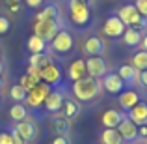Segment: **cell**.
Returning <instances> with one entry per match:
<instances>
[{"instance_id":"cell-1","label":"cell","mask_w":147,"mask_h":144,"mask_svg":"<svg viewBox=\"0 0 147 144\" xmlns=\"http://www.w3.org/2000/svg\"><path fill=\"white\" fill-rule=\"evenodd\" d=\"M102 92V83L100 79L93 77H84L73 83V96L78 101H91Z\"/></svg>"},{"instance_id":"cell-2","label":"cell","mask_w":147,"mask_h":144,"mask_svg":"<svg viewBox=\"0 0 147 144\" xmlns=\"http://www.w3.org/2000/svg\"><path fill=\"white\" fill-rule=\"evenodd\" d=\"M69 15L76 26H86L91 21V10L84 0H69Z\"/></svg>"},{"instance_id":"cell-3","label":"cell","mask_w":147,"mask_h":144,"mask_svg":"<svg viewBox=\"0 0 147 144\" xmlns=\"http://www.w3.org/2000/svg\"><path fill=\"white\" fill-rule=\"evenodd\" d=\"M50 92H52V90H50L49 84L37 83L30 92H26V99L24 101H28V105L32 109H37V107H41V105L45 103V99H47V96L50 94Z\"/></svg>"},{"instance_id":"cell-4","label":"cell","mask_w":147,"mask_h":144,"mask_svg":"<svg viewBox=\"0 0 147 144\" xmlns=\"http://www.w3.org/2000/svg\"><path fill=\"white\" fill-rule=\"evenodd\" d=\"M60 30V21H36L34 23V34L39 36L43 41H52V38Z\"/></svg>"},{"instance_id":"cell-5","label":"cell","mask_w":147,"mask_h":144,"mask_svg":"<svg viewBox=\"0 0 147 144\" xmlns=\"http://www.w3.org/2000/svg\"><path fill=\"white\" fill-rule=\"evenodd\" d=\"M86 62V73L88 77H93V79H102L106 75V68L108 64L104 62L102 56H88Z\"/></svg>"},{"instance_id":"cell-6","label":"cell","mask_w":147,"mask_h":144,"mask_svg":"<svg viewBox=\"0 0 147 144\" xmlns=\"http://www.w3.org/2000/svg\"><path fill=\"white\" fill-rule=\"evenodd\" d=\"M50 47H52L54 53H60V54L69 53L73 49V36L67 30H58V34L50 41Z\"/></svg>"},{"instance_id":"cell-7","label":"cell","mask_w":147,"mask_h":144,"mask_svg":"<svg viewBox=\"0 0 147 144\" xmlns=\"http://www.w3.org/2000/svg\"><path fill=\"white\" fill-rule=\"evenodd\" d=\"M39 79H41V83L49 84V86H58V84L63 81V73H61L60 66L49 64L47 68H43L39 71Z\"/></svg>"},{"instance_id":"cell-8","label":"cell","mask_w":147,"mask_h":144,"mask_svg":"<svg viewBox=\"0 0 147 144\" xmlns=\"http://www.w3.org/2000/svg\"><path fill=\"white\" fill-rule=\"evenodd\" d=\"M127 26L123 25V21L117 17V15H110V17L104 21V26H102V32L106 34L108 38H121L125 34Z\"/></svg>"},{"instance_id":"cell-9","label":"cell","mask_w":147,"mask_h":144,"mask_svg":"<svg viewBox=\"0 0 147 144\" xmlns=\"http://www.w3.org/2000/svg\"><path fill=\"white\" fill-rule=\"evenodd\" d=\"M100 83H102V90H106L108 94H121L125 90V83L117 73H106Z\"/></svg>"},{"instance_id":"cell-10","label":"cell","mask_w":147,"mask_h":144,"mask_svg":"<svg viewBox=\"0 0 147 144\" xmlns=\"http://www.w3.org/2000/svg\"><path fill=\"white\" fill-rule=\"evenodd\" d=\"M127 118L130 120L136 126H145L147 124V101H138L129 112H127Z\"/></svg>"},{"instance_id":"cell-11","label":"cell","mask_w":147,"mask_h":144,"mask_svg":"<svg viewBox=\"0 0 147 144\" xmlns=\"http://www.w3.org/2000/svg\"><path fill=\"white\" fill-rule=\"evenodd\" d=\"M117 131H119V135H121L123 142H134V141H138V126H136V124H132L127 116L121 120V124L117 126Z\"/></svg>"},{"instance_id":"cell-12","label":"cell","mask_w":147,"mask_h":144,"mask_svg":"<svg viewBox=\"0 0 147 144\" xmlns=\"http://www.w3.org/2000/svg\"><path fill=\"white\" fill-rule=\"evenodd\" d=\"M104 49H106L104 41L100 40V38H97V36L88 38V40L84 41V45H82V51H84L86 56H102Z\"/></svg>"},{"instance_id":"cell-13","label":"cell","mask_w":147,"mask_h":144,"mask_svg":"<svg viewBox=\"0 0 147 144\" xmlns=\"http://www.w3.org/2000/svg\"><path fill=\"white\" fill-rule=\"evenodd\" d=\"M15 129H17V133L22 137L24 142H30V141H34V139L37 137V126L28 118H24L22 122L15 124Z\"/></svg>"},{"instance_id":"cell-14","label":"cell","mask_w":147,"mask_h":144,"mask_svg":"<svg viewBox=\"0 0 147 144\" xmlns=\"http://www.w3.org/2000/svg\"><path fill=\"white\" fill-rule=\"evenodd\" d=\"M127 114H123L121 111H117V109H108L106 112H102V118H100V122H102L104 129H117V126L121 124V120L125 118Z\"/></svg>"},{"instance_id":"cell-15","label":"cell","mask_w":147,"mask_h":144,"mask_svg":"<svg viewBox=\"0 0 147 144\" xmlns=\"http://www.w3.org/2000/svg\"><path fill=\"white\" fill-rule=\"evenodd\" d=\"M117 17L123 21L125 26H132V25H136V23L142 19V15L138 13V10L134 8V4H127V6H123L121 10H119Z\"/></svg>"},{"instance_id":"cell-16","label":"cell","mask_w":147,"mask_h":144,"mask_svg":"<svg viewBox=\"0 0 147 144\" xmlns=\"http://www.w3.org/2000/svg\"><path fill=\"white\" fill-rule=\"evenodd\" d=\"M71 129V120H67L65 116L58 114L50 120V131L54 133V137H65Z\"/></svg>"},{"instance_id":"cell-17","label":"cell","mask_w":147,"mask_h":144,"mask_svg":"<svg viewBox=\"0 0 147 144\" xmlns=\"http://www.w3.org/2000/svg\"><path fill=\"white\" fill-rule=\"evenodd\" d=\"M63 99H65V96L61 94V92H58V90L50 92V94L47 96V99H45V103H43L45 111L50 112V114L60 112L61 111V105H63Z\"/></svg>"},{"instance_id":"cell-18","label":"cell","mask_w":147,"mask_h":144,"mask_svg":"<svg viewBox=\"0 0 147 144\" xmlns=\"http://www.w3.org/2000/svg\"><path fill=\"white\" fill-rule=\"evenodd\" d=\"M138 101H140V94H138L136 90H125V92L119 94V107L127 112H129Z\"/></svg>"},{"instance_id":"cell-19","label":"cell","mask_w":147,"mask_h":144,"mask_svg":"<svg viewBox=\"0 0 147 144\" xmlns=\"http://www.w3.org/2000/svg\"><path fill=\"white\" fill-rule=\"evenodd\" d=\"M61 116H65L67 120H73L80 114V105L76 103L73 97H65L63 99V105H61Z\"/></svg>"},{"instance_id":"cell-20","label":"cell","mask_w":147,"mask_h":144,"mask_svg":"<svg viewBox=\"0 0 147 144\" xmlns=\"http://www.w3.org/2000/svg\"><path fill=\"white\" fill-rule=\"evenodd\" d=\"M36 21H60V8L50 4V6H45L39 13L36 15Z\"/></svg>"},{"instance_id":"cell-21","label":"cell","mask_w":147,"mask_h":144,"mask_svg":"<svg viewBox=\"0 0 147 144\" xmlns=\"http://www.w3.org/2000/svg\"><path fill=\"white\" fill-rule=\"evenodd\" d=\"M84 77H86V62L80 60V58L71 62V66H69V79L75 83V81L84 79Z\"/></svg>"},{"instance_id":"cell-22","label":"cell","mask_w":147,"mask_h":144,"mask_svg":"<svg viewBox=\"0 0 147 144\" xmlns=\"http://www.w3.org/2000/svg\"><path fill=\"white\" fill-rule=\"evenodd\" d=\"M117 75L123 79L125 84H130V83H134V81H138V71L130 64H123L121 68L117 69Z\"/></svg>"},{"instance_id":"cell-23","label":"cell","mask_w":147,"mask_h":144,"mask_svg":"<svg viewBox=\"0 0 147 144\" xmlns=\"http://www.w3.org/2000/svg\"><path fill=\"white\" fill-rule=\"evenodd\" d=\"M49 64H52V58H50L49 54H45V53L32 54V56H30V60H28V66H34V68H39V69L47 68Z\"/></svg>"},{"instance_id":"cell-24","label":"cell","mask_w":147,"mask_h":144,"mask_svg":"<svg viewBox=\"0 0 147 144\" xmlns=\"http://www.w3.org/2000/svg\"><path fill=\"white\" fill-rule=\"evenodd\" d=\"M123 41H125V45H129V47H136V45L142 43V34L136 32V30H132L130 26H127L125 34H123Z\"/></svg>"},{"instance_id":"cell-25","label":"cell","mask_w":147,"mask_h":144,"mask_svg":"<svg viewBox=\"0 0 147 144\" xmlns=\"http://www.w3.org/2000/svg\"><path fill=\"white\" fill-rule=\"evenodd\" d=\"M100 144H123V139L117 129H104L100 135Z\"/></svg>"},{"instance_id":"cell-26","label":"cell","mask_w":147,"mask_h":144,"mask_svg":"<svg viewBox=\"0 0 147 144\" xmlns=\"http://www.w3.org/2000/svg\"><path fill=\"white\" fill-rule=\"evenodd\" d=\"M45 47H47V41H43L39 36L32 34L28 38V51L32 54H37V53H45Z\"/></svg>"},{"instance_id":"cell-27","label":"cell","mask_w":147,"mask_h":144,"mask_svg":"<svg viewBox=\"0 0 147 144\" xmlns=\"http://www.w3.org/2000/svg\"><path fill=\"white\" fill-rule=\"evenodd\" d=\"M130 66L136 71H145L147 69V51H138L132 56V60H130Z\"/></svg>"},{"instance_id":"cell-28","label":"cell","mask_w":147,"mask_h":144,"mask_svg":"<svg viewBox=\"0 0 147 144\" xmlns=\"http://www.w3.org/2000/svg\"><path fill=\"white\" fill-rule=\"evenodd\" d=\"M9 116L13 122H22V120L28 116V111H26V107L22 103H15L13 107L9 109Z\"/></svg>"},{"instance_id":"cell-29","label":"cell","mask_w":147,"mask_h":144,"mask_svg":"<svg viewBox=\"0 0 147 144\" xmlns=\"http://www.w3.org/2000/svg\"><path fill=\"white\" fill-rule=\"evenodd\" d=\"M37 83H41V81H39V79H36V77H30V75H26V73L21 77V79H19V86H21L24 92H30V90H32V88L36 86Z\"/></svg>"},{"instance_id":"cell-30","label":"cell","mask_w":147,"mask_h":144,"mask_svg":"<svg viewBox=\"0 0 147 144\" xmlns=\"http://www.w3.org/2000/svg\"><path fill=\"white\" fill-rule=\"evenodd\" d=\"M9 97L15 101V103H22V101L26 99V92L22 90L19 84H13V86L9 88Z\"/></svg>"},{"instance_id":"cell-31","label":"cell","mask_w":147,"mask_h":144,"mask_svg":"<svg viewBox=\"0 0 147 144\" xmlns=\"http://www.w3.org/2000/svg\"><path fill=\"white\" fill-rule=\"evenodd\" d=\"M4 4H6V8L11 11V13H21L22 11V0H4Z\"/></svg>"},{"instance_id":"cell-32","label":"cell","mask_w":147,"mask_h":144,"mask_svg":"<svg viewBox=\"0 0 147 144\" xmlns=\"http://www.w3.org/2000/svg\"><path fill=\"white\" fill-rule=\"evenodd\" d=\"M134 8L138 10V13H140L142 17L147 19V0H136V2H134Z\"/></svg>"},{"instance_id":"cell-33","label":"cell","mask_w":147,"mask_h":144,"mask_svg":"<svg viewBox=\"0 0 147 144\" xmlns=\"http://www.w3.org/2000/svg\"><path fill=\"white\" fill-rule=\"evenodd\" d=\"M7 133L11 135V142H13V144H26L24 141H22V137L17 133V129H15V127H11V129L7 131Z\"/></svg>"},{"instance_id":"cell-34","label":"cell","mask_w":147,"mask_h":144,"mask_svg":"<svg viewBox=\"0 0 147 144\" xmlns=\"http://www.w3.org/2000/svg\"><path fill=\"white\" fill-rule=\"evenodd\" d=\"M9 19L4 17V15H0V34H6L7 30H9Z\"/></svg>"},{"instance_id":"cell-35","label":"cell","mask_w":147,"mask_h":144,"mask_svg":"<svg viewBox=\"0 0 147 144\" xmlns=\"http://www.w3.org/2000/svg\"><path fill=\"white\" fill-rule=\"evenodd\" d=\"M130 28H132V30H136V32H140V34H142V30H144V28H147V19H145V17H142L140 21H138L136 25H132V26H130Z\"/></svg>"},{"instance_id":"cell-36","label":"cell","mask_w":147,"mask_h":144,"mask_svg":"<svg viewBox=\"0 0 147 144\" xmlns=\"http://www.w3.org/2000/svg\"><path fill=\"white\" fill-rule=\"evenodd\" d=\"M138 83L144 88H147V69L145 71H138Z\"/></svg>"},{"instance_id":"cell-37","label":"cell","mask_w":147,"mask_h":144,"mask_svg":"<svg viewBox=\"0 0 147 144\" xmlns=\"http://www.w3.org/2000/svg\"><path fill=\"white\" fill-rule=\"evenodd\" d=\"M0 144H13L11 142V135L7 133V131H2V133H0Z\"/></svg>"},{"instance_id":"cell-38","label":"cell","mask_w":147,"mask_h":144,"mask_svg":"<svg viewBox=\"0 0 147 144\" xmlns=\"http://www.w3.org/2000/svg\"><path fill=\"white\" fill-rule=\"evenodd\" d=\"M50 144H71V141H69V137L65 135V137H54Z\"/></svg>"},{"instance_id":"cell-39","label":"cell","mask_w":147,"mask_h":144,"mask_svg":"<svg viewBox=\"0 0 147 144\" xmlns=\"http://www.w3.org/2000/svg\"><path fill=\"white\" fill-rule=\"evenodd\" d=\"M24 4L28 8H39L41 4H43V0H24Z\"/></svg>"},{"instance_id":"cell-40","label":"cell","mask_w":147,"mask_h":144,"mask_svg":"<svg viewBox=\"0 0 147 144\" xmlns=\"http://www.w3.org/2000/svg\"><path fill=\"white\" fill-rule=\"evenodd\" d=\"M138 137H140V139H147V124H145V126H138Z\"/></svg>"},{"instance_id":"cell-41","label":"cell","mask_w":147,"mask_h":144,"mask_svg":"<svg viewBox=\"0 0 147 144\" xmlns=\"http://www.w3.org/2000/svg\"><path fill=\"white\" fill-rule=\"evenodd\" d=\"M142 47H144V51H147V34L142 38Z\"/></svg>"},{"instance_id":"cell-42","label":"cell","mask_w":147,"mask_h":144,"mask_svg":"<svg viewBox=\"0 0 147 144\" xmlns=\"http://www.w3.org/2000/svg\"><path fill=\"white\" fill-rule=\"evenodd\" d=\"M2 71H4V66H2V62H0V75H2Z\"/></svg>"},{"instance_id":"cell-43","label":"cell","mask_w":147,"mask_h":144,"mask_svg":"<svg viewBox=\"0 0 147 144\" xmlns=\"http://www.w3.org/2000/svg\"><path fill=\"white\" fill-rule=\"evenodd\" d=\"M84 2H88V0H84Z\"/></svg>"},{"instance_id":"cell-44","label":"cell","mask_w":147,"mask_h":144,"mask_svg":"<svg viewBox=\"0 0 147 144\" xmlns=\"http://www.w3.org/2000/svg\"><path fill=\"white\" fill-rule=\"evenodd\" d=\"M0 54H2V53H0Z\"/></svg>"}]
</instances>
